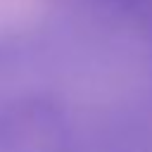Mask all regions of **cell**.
Wrapping results in <instances>:
<instances>
[{
  "instance_id": "1",
  "label": "cell",
  "mask_w": 152,
  "mask_h": 152,
  "mask_svg": "<svg viewBox=\"0 0 152 152\" xmlns=\"http://www.w3.org/2000/svg\"><path fill=\"white\" fill-rule=\"evenodd\" d=\"M66 107L40 90H0V152H74Z\"/></svg>"
},
{
  "instance_id": "2",
  "label": "cell",
  "mask_w": 152,
  "mask_h": 152,
  "mask_svg": "<svg viewBox=\"0 0 152 152\" xmlns=\"http://www.w3.org/2000/svg\"><path fill=\"white\" fill-rule=\"evenodd\" d=\"M43 57V40L31 31L0 28V90L14 88V83L33 71Z\"/></svg>"
}]
</instances>
